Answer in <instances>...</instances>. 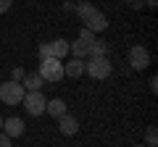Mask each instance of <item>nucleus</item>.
Returning a JSON list of instances; mask_svg holds the SVG:
<instances>
[{
	"label": "nucleus",
	"instance_id": "15",
	"mask_svg": "<svg viewBox=\"0 0 158 147\" xmlns=\"http://www.w3.org/2000/svg\"><path fill=\"white\" fill-rule=\"evenodd\" d=\"M74 11H77V16H79V21H85L90 13H95L98 8L92 6V3H79V6H74Z\"/></svg>",
	"mask_w": 158,
	"mask_h": 147
},
{
	"label": "nucleus",
	"instance_id": "18",
	"mask_svg": "<svg viewBox=\"0 0 158 147\" xmlns=\"http://www.w3.org/2000/svg\"><path fill=\"white\" fill-rule=\"evenodd\" d=\"M37 55H40V61H45V58H53V50H50V42H42V45L37 47Z\"/></svg>",
	"mask_w": 158,
	"mask_h": 147
},
{
	"label": "nucleus",
	"instance_id": "11",
	"mask_svg": "<svg viewBox=\"0 0 158 147\" xmlns=\"http://www.w3.org/2000/svg\"><path fill=\"white\" fill-rule=\"evenodd\" d=\"M45 113L48 116H53V118H61V116H66V102L61 100V97H53V100H48L45 102Z\"/></svg>",
	"mask_w": 158,
	"mask_h": 147
},
{
	"label": "nucleus",
	"instance_id": "7",
	"mask_svg": "<svg viewBox=\"0 0 158 147\" xmlns=\"http://www.w3.org/2000/svg\"><path fill=\"white\" fill-rule=\"evenodd\" d=\"M85 29H90L92 34H98V32H106V29H108V18H106V13H100V11L90 13V16L85 18Z\"/></svg>",
	"mask_w": 158,
	"mask_h": 147
},
{
	"label": "nucleus",
	"instance_id": "4",
	"mask_svg": "<svg viewBox=\"0 0 158 147\" xmlns=\"http://www.w3.org/2000/svg\"><path fill=\"white\" fill-rule=\"evenodd\" d=\"M45 102H48V97L42 95V92H27V95H24V100H21V105L27 108L29 116H34V118H37V116L45 113Z\"/></svg>",
	"mask_w": 158,
	"mask_h": 147
},
{
	"label": "nucleus",
	"instance_id": "14",
	"mask_svg": "<svg viewBox=\"0 0 158 147\" xmlns=\"http://www.w3.org/2000/svg\"><path fill=\"white\" fill-rule=\"evenodd\" d=\"M87 53H90V58H108V45L95 40L92 45H87Z\"/></svg>",
	"mask_w": 158,
	"mask_h": 147
},
{
	"label": "nucleus",
	"instance_id": "22",
	"mask_svg": "<svg viewBox=\"0 0 158 147\" xmlns=\"http://www.w3.org/2000/svg\"><path fill=\"white\" fill-rule=\"evenodd\" d=\"M132 147H148V145H132Z\"/></svg>",
	"mask_w": 158,
	"mask_h": 147
},
{
	"label": "nucleus",
	"instance_id": "9",
	"mask_svg": "<svg viewBox=\"0 0 158 147\" xmlns=\"http://www.w3.org/2000/svg\"><path fill=\"white\" fill-rule=\"evenodd\" d=\"M42 84H45V79H42V76H40L37 71L27 74V76L21 79V87H24L27 92H42Z\"/></svg>",
	"mask_w": 158,
	"mask_h": 147
},
{
	"label": "nucleus",
	"instance_id": "17",
	"mask_svg": "<svg viewBox=\"0 0 158 147\" xmlns=\"http://www.w3.org/2000/svg\"><path fill=\"white\" fill-rule=\"evenodd\" d=\"M79 40L85 42V45H92V42L98 40V34H92L90 29H85V26H82V29H79Z\"/></svg>",
	"mask_w": 158,
	"mask_h": 147
},
{
	"label": "nucleus",
	"instance_id": "2",
	"mask_svg": "<svg viewBox=\"0 0 158 147\" xmlns=\"http://www.w3.org/2000/svg\"><path fill=\"white\" fill-rule=\"evenodd\" d=\"M85 74H90L92 79H108L113 74V66H111V61L108 58H87L85 61Z\"/></svg>",
	"mask_w": 158,
	"mask_h": 147
},
{
	"label": "nucleus",
	"instance_id": "16",
	"mask_svg": "<svg viewBox=\"0 0 158 147\" xmlns=\"http://www.w3.org/2000/svg\"><path fill=\"white\" fill-rule=\"evenodd\" d=\"M145 145H148V147H156V145H158V131H156V126H148V131H145Z\"/></svg>",
	"mask_w": 158,
	"mask_h": 147
},
{
	"label": "nucleus",
	"instance_id": "8",
	"mask_svg": "<svg viewBox=\"0 0 158 147\" xmlns=\"http://www.w3.org/2000/svg\"><path fill=\"white\" fill-rule=\"evenodd\" d=\"M58 131H61L63 137H74V134H79V121L74 118V116H61L58 118Z\"/></svg>",
	"mask_w": 158,
	"mask_h": 147
},
{
	"label": "nucleus",
	"instance_id": "20",
	"mask_svg": "<svg viewBox=\"0 0 158 147\" xmlns=\"http://www.w3.org/2000/svg\"><path fill=\"white\" fill-rule=\"evenodd\" d=\"M13 6V0H0V13H8Z\"/></svg>",
	"mask_w": 158,
	"mask_h": 147
},
{
	"label": "nucleus",
	"instance_id": "12",
	"mask_svg": "<svg viewBox=\"0 0 158 147\" xmlns=\"http://www.w3.org/2000/svg\"><path fill=\"white\" fill-rule=\"evenodd\" d=\"M69 53H71L74 58H79V61H87V58H90V53H87V45H85L82 40L69 42Z\"/></svg>",
	"mask_w": 158,
	"mask_h": 147
},
{
	"label": "nucleus",
	"instance_id": "6",
	"mask_svg": "<svg viewBox=\"0 0 158 147\" xmlns=\"http://www.w3.org/2000/svg\"><path fill=\"white\" fill-rule=\"evenodd\" d=\"M24 129H27L24 118H16V116H13V118H6V121H3V129H0V131H3L8 139H16V137L24 134Z\"/></svg>",
	"mask_w": 158,
	"mask_h": 147
},
{
	"label": "nucleus",
	"instance_id": "5",
	"mask_svg": "<svg viewBox=\"0 0 158 147\" xmlns=\"http://www.w3.org/2000/svg\"><path fill=\"white\" fill-rule=\"evenodd\" d=\"M129 66L135 68V71H145L148 66H150V53H148V47H142V45H135V47H129Z\"/></svg>",
	"mask_w": 158,
	"mask_h": 147
},
{
	"label": "nucleus",
	"instance_id": "3",
	"mask_svg": "<svg viewBox=\"0 0 158 147\" xmlns=\"http://www.w3.org/2000/svg\"><path fill=\"white\" fill-rule=\"evenodd\" d=\"M37 74H40L45 81H53V84H56V81L63 79V63L58 61V58H45V61H40Z\"/></svg>",
	"mask_w": 158,
	"mask_h": 147
},
{
	"label": "nucleus",
	"instance_id": "23",
	"mask_svg": "<svg viewBox=\"0 0 158 147\" xmlns=\"http://www.w3.org/2000/svg\"><path fill=\"white\" fill-rule=\"evenodd\" d=\"M0 129H3V116H0Z\"/></svg>",
	"mask_w": 158,
	"mask_h": 147
},
{
	"label": "nucleus",
	"instance_id": "10",
	"mask_svg": "<svg viewBox=\"0 0 158 147\" xmlns=\"http://www.w3.org/2000/svg\"><path fill=\"white\" fill-rule=\"evenodd\" d=\"M82 74H85V61L71 58L69 63H63V76H69V79H79Z\"/></svg>",
	"mask_w": 158,
	"mask_h": 147
},
{
	"label": "nucleus",
	"instance_id": "1",
	"mask_svg": "<svg viewBox=\"0 0 158 147\" xmlns=\"http://www.w3.org/2000/svg\"><path fill=\"white\" fill-rule=\"evenodd\" d=\"M24 95H27V89H24L19 81H3L0 84V102H6V105H21Z\"/></svg>",
	"mask_w": 158,
	"mask_h": 147
},
{
	"label": "nucleus",
	"instance_id": "21",
	"mask_svg": "<svg viewBox=\"0 0 158 147\" xmlns=\"http://www.w3.org/2000/svg\"><path fill=\"white\" fill-rule=\"evenodd\" d=\"M11 142H13V139H8V137L0 131V147H11Z\"/></svg>",
	"mask_w": 158,
	"mask_h": 147
},
{
	"label": "nucleus",
	"instance_id": "13",
	"mask_svg": "<svg viewBox=\"0 0 158 147\" xmlns=\"http://www.w3.org/2000/svg\"><path fill=\"white\" fill-rule=\"evenodd\" d=\"M50 50H53V58L63 61V58L69 55V42H66V40H53V42H50Z\"/></svg>",
	"mask_w": 158,
	"mask_h": 147
},
{
	"label": "nucleus",
	"instance_id": "19",
	"mask_svg": "<svg viewBox=\"0 0 158 147\" xmlns=\"http://www.w3.org/2000/svg\"><path fill=\"white\" fill-rule=\"evenodd\" d=\"M24 76H27V71H24V68H13V71H11V81H19V84H21V79H24Z\"/></svg>",
	"mask_w": 158,
	"mask_h": 147
}]
</instances>
